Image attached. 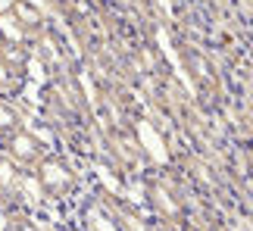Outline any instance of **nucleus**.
Here are the masks:
<instances>
[{
	"instance_id": "obj_1",
	"label": "nucleus",
	"mask_w": 253,
	"mask_h": 231,
	"mask_svg": "<svg viewBox=\"0 0 253 231\" xmlns=\"http://www.w3.org/2000/svg\"><path fill=\"white\" fill-rule=\"evenodd\" d=\"M28 175H32V181L38 185V191L44 194V200H69L82 185L79 169H75L63 153H53V150H47L44 156L28 169Z\"/></svg>"
},
{
	"instance_id": "obj_2",
	"label": "nucleus",
	"mask_w": 253,
	"mask_h": 231,
	"mask_svg": "<svg viewBox=\"0 0 253 231\" xmlns=\"http://www.w3.org/2000/svg\"><path fill=\"white\" fill-rule=\"evenodd\" d=\"M47 150H50L47 138H41V134L35 128H28V125H19L13 131L0 134V153H3L9 162H16L19 169H32Z\"/></svg>"
},
{
	"instance_id": "obj_3",
	"label": "nucleus",
	"mask_w": 253,
	"mask_h": 231,
	"mask_svg": "<svg viewBox=\"0 0 253 231\" xmlns=\"http://www.w3.org/2000/svg\"><path fill=\"white\" fill-rule=\"evenodd\" d=\"M178 50H181L184 69H188V75L194 78V88H197V94L222 97V75L216 72V63H212L207 53H200L197 47H191V44H181Z\"/></svg>"
},
{
	"instance_id": "obj_4",
	"label": "nucleus",
	"mask_w": 253,
	"mask_h": 231,
	"mask_svg": "<svg viewBox=\"0 0 253 231\" xmlns=\"http://www.w3.org/2000/svg\"><path fill=\"white\" fill-rule=\"evenodd\" d=\"M25 175L28 169H19L0 153V200L13 209H22V191H25Z\"/></svg>"
},
{
	"instance_id": "obj_5",
	"label": "nucleus",
	"mask_w": 253,
	"mask_h": 231,
	"mask_svg": "<svg viewBox=\"0 0 253 231\" xmlns=\"http://www.w3.org/2000/svg\"><path fill=\"white\" fill-rule=\"evenodd\" d=\"M9 13H13L25 28H32V32H38V28H44V25H50V19H47L44 6H38L35 0H9Z\"/></svg>"
},
{
	"instance_id": "obj_6",
	"label": "nucleus",
	"mask_w": 253,
	"mask_h": 231,
	"mask_svg": "<svg viewBox=\"0 0 253 231\" xmlns=\"http://www.w3.org/2000/svg\"><path fill=\"white\" fill-rule=\"evenodd\" d=\"M32 28H25L19 19L9 13H0V41L3 44H22V47H28V41H32Z\"/></svg>"
},
{
	"instance_id": "obj_7",
	"label": "nucleus",
	"mask_w": 253,
	"mask_h": 231,
	"mask_svg": "<svg viewBox=\"0 0 253 231\" xmlns=\"http://www.w3.org/2000/svg\"><path fill=\"white\" fill-rule=\"evenodd\" d=\"M0 63H6L16 75L28 78V66H32V50L22 44H3L0 41Z\"/></svg>"
},
{
	"instance_id": "obj_8",
	"label": "nucleus",
	"mask_w": 253,
	"mask_h": 231,
	"mask_svg": "<svg viewBox=\"0 0 253 231\" xmlns=\"http://www.w3.org/2000/svg\"><path fill=\"white\" fill-rule=\"evenodd\" d=\"M25 125V107L16 97H0V134Z\"/></svg>"
},
{
	"instance_id": "obj_9",
	"label": "nucleus",
	"mask_w": 253,
	"mask_h": 231,
	"mask_svg": "<svg viewBox=\"0 0 253 231\" xmlns=\"http://www.w3.org/2000/svg\"><path fill=\"white\" fill-rule=\"evenodd\" d=\"M25 81H28V78L16 75L6 63H0V97H19V94H22V88H25Z\"/></svg>"
},
{
	"instance_id": "obj_10",
	"label": "nucleus",
	"mask_w": 253,
	"mask_h": 231,
	"mask_svg": "<svg viewBox=\"0 0 253 231\" xmlns=\"http://www.w3.org/2000/svg\"><path fill=\"white\" fill-rule=\"evenodd\" d=\"M13 231H44V225L28 209H13Z\"/></svg>"
},
{
	"instance_id": "obj_11",
	"label": "nucleus",
	"mask_w": 253,
	"mask_h": 231,
	"mask_svg": "<svg viewBox=\"0 0 253 231\" xmlns=\"http://www.w3.org/2000/svg\"><path fill=\"white\" fill-rule=\"evenodd\" d=\"M9 9V0H0V13H6Z\"/></svg>"
}]
</instances>
